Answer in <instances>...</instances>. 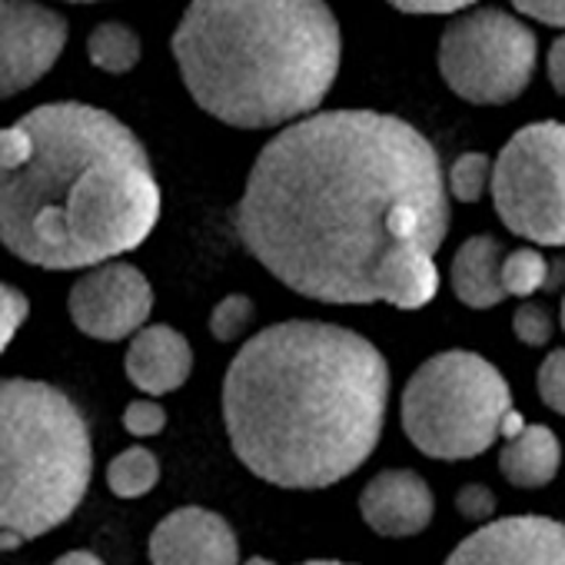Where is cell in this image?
<instances>
[{"label":"cell","mask_w":565,"mask_h":565,"mask_svg":"<svg viewBox=\"0 0 565 565\" xmlns=\"http://www.w3.org/2000/svg\"><path fill=\"white\" fill-rule=\"evenodd\" d=\"M436 512V495L429 482L413 469H386L373 476L360 492L363 522L386 539L419 535Z\"/></svg>","instance_id":"cell-13"},{"label":"cell","mask_w":565,"mask_h":565,"mask_svg":"<svg viewBox=\"0 0 565 565\" xmlns=\"http://www.w3.org/2000/svg\"><path fill=\"white\" fill-rule=\"evenodd\" d=\"M443 565H565V525L548 515H509L466 535Z\"/></svg>","instance_id":"cell-11"},{"label":"cell","mask_w":565,"mask_h":565,"mask_svg":"<svg viewBox=\"0 0 565 565\" xmlns=\"http://www.w3.org/2000/svg\"><path fill=\"white\" fill-rule=\"evenodd\" d=\"M67 313L74 327L100 343L134 340L143 327H150L153 313V287L127 259H110L87 269L67 297Z\"/></svg>","instance_id":"cell-9"},{"label":"cell","mask_w":565,"mask_h":565,"mask_svg":"<svg viewBox=\"0 0 565 565\" xmlns=\"http://www.w3.org/2000/svg\"><path fill=\"white\" fill-rule=\"evenodd\" d=\"M300 565H353V562H340V558H310V562H300Z\"/></svg>","instance_id":"cell-32"},{"label":"cell","mask_w":565,"mask_h":565,"mask_svg":"<svg viewBox=\"0 0 565 565\" xmlns=\"http://www.w3.org/2000/svg\"><path fill=\"white\" fill-rule=\"evenodd\" d=\"M390 363L366 337L320 320L259 330L223 380L236 459L279 489H327L380 446Z\"/></svg>","instance_id":"cell-2"},{"label":"cell","mask_w":565,"mask_h":565,"mask_svg":"<svg viewBox=\"0 0 565 565\" xmlns=\"http://www.w3.org/2000/svg\"><path fill=\"white\" fill-rule=\"evenodd\" d=\"M253 317H256L253 300L233 294V297L220 300L216 310L210 313V333H213V340H220V343H236V340L249 330Z\"/></svg>","instance_id":"cell-21"},{"label":"cell","mask_w":565,"mask_h":565,"mask_svg":"<svg viewBox=\"0 0 565 565\" xmlns=\"http://www.w3.org/2000/svg\"><path fill=\"white\" fill-rule=\"evenodd\" d=\"M140 57H143V41L130 24L104 21L87 34V61L110 77L137 71Z\"/></svg>","instance_id":"cell-17"},{"label":"cell","mask_w":565,"mask_h":565,"mask_svg":"<svg viewBox=\"0 0 565 565\" xmlns=\"http://www.w3.org/2000/svg\"><path fill=\"white\" fill-rule=\"evenodd\" d=\"M157 482H160V459L143 446H130L117 452L107 466V486L117 499H143L147 492H153Z\"/></svg>","instance_id":"cell-18"},{"label":"cell","mask_w":565,"mask_h":565,"mask_svg":"<svg viewBox=\"0 0 565 565\" xmlns=\"http://www.w3.org/2000/svg\"><path fill=\"white\" fill-rule=\"evenodd\" d=\"M67 4H100V0H67Z\"/></svg>","instance_id":"cell-34"},{"label":"cell","mask_w":565,"mask_h":565,"mask_svg":"<svg viewBox=\"0 0 565 565\" xmlns=\"http://www.w3.org/2000/svg\"><path fill=\"white\" fill-rule=\"evenodd\" d=\"M167 426V409L150 399V396H140L134 399L127 409H124V429L137 439H150V436H160Z\"/></svg>","instance_id":"cell-25"},{"label":"cell","mask_w":565,"mask_h":565,"mask_svg":"<svg viewBox=\"0 0 565 565\" xmlns=\"http://www.w3.org/2000/svg\"><path fill=\"white\" fill-rule=\"evenodd\" d=\"M512 333L519 337V343L539 350V347H548V340H552V333H555V323H552V317H548L545 307L525 300V303L512 313Z\"/></svg>","instance_id":"cell-23"},{"label":"cell","mask_w":565,"mask_h":565,"mask_svg":"<svg viewBox=\"0 0 565 565\" xmlns=\"http://www.w3.org/2000/svg\"><path fill=\"white\" fill-rule=\"evenodd\" d=\"M492 203L509 233L565 246V124L539 120L509 137L495 157Z\"/></svg>","instance_id":"cell-8"},{"label":"cell","mask_w":565,"mask_h":565,"mask_svg":"<svg viewBox=\"0 0 565 565\" xmlns=\"http://www.w3.org/2000/svg\"><path fill=\"white\" fill-rule=\"evenodd\" d=\"M163 210L140 137L110 110L57 100L0 130V246L51 269H94L150 239Z\"/></svg>","instance_id":"cell-3"},{"label":"cell","mask_w":565,"mask_h":565,"mask_svg":"<svg viewBox=\"0 0 565 565\" xmlns=\"http://www.w3.org/2000/svg\"><path fill=\"white\" fill-rule=\"evenodd\" d=\"M535 383H539L542 403H545L552 413L565 416V350H552V353L542 360Z\"/></svg>","instance_id":"cell-24"},{"label":"cell","mask_w":565,"mask_h":565,"mask_svg":"<svg viewBox=\"0 0 565 565\" xmlns=\"http://www.w3.org/2000/svg\"><path fill=\"white\" fill-rule=\"evenodd\" d=\"M512 8L535 24L565 31V0H512Z\"/></svg>","instance_id":"cell-27"},{"label":"cell","mask_w":565,"mask_h":565,"mask_svg":"<svg viewBox=\"0 0 565 565\" xmlns=\"http://www.w3.org/2000/svg\"><path fill=\"white\" fill-rule=\"evenodd\" d=\"M28 317H31V300L18 287H11V282H0V356L14 343Z\"/></svg>","instance_id":"cell-22"},{"label":"cell","mask_w":565,"mask_h":565,"mask_svg":"<svg viewBox=\"0 0 565 565\" xmlns=\"http://www.w3.org/2000/svg\"><path fill=\"white\" fill-rule=\"evenodd\" d=\"M236 230L282 287L307 300L423 310L439 294L446 170L429 137L403 117L323 110L259 150Z\"/></svg>","instance_id":"cell-1"},{"label":"cell","mask_w":565,"mask_h":565,"mask_svg":"<svg viewBox=\"0 0 565 565\" xmlns=\"http://www.w3.org/2000/svg\"><path fill=\"white\" fill-rule=\"evenodd\" d=\"M558 466H562V443L542 423L522 426L515 436H509V443L499 452V472L519 489L548 486L558 476Z\"/></svg>","instance_id":"cell-16"},{"label":"cell","mask_w":565,"mask_h":565,"mask_svg":"<svg viewBox=\"0 0 565 565\" xmlns=\"http://www.w3.org/2000/svg\"><path fill=\"white\" fill-rule=\"evenodd\" d=\"M51 565H107L97 552H87V548H74V552H64L61 558H54Z\"/></svg>","instance_id":"cell-30"},{"label":"cell","mask_w":565,"mask_h":565,"mask_svg":"<svg viewBox=\"0 0 565 565\" xmlns=\"http://www.w3.org/2000/svg\"><path fill=\"white\" fill-rule=\"evenodd\" d=\"M243 565H276L273 558H263V555H253V558H246Z\"/></svg>","instance_id":"cell-33"},{"label":"cell","mask_w":565,"mask_h":565,"mask_svg":"<svg viewBox=\"0 0 565 565\" xmlns=\"http://www.w3.org/2000/svg\"><path fill=\"white\" fill-rule=\"evenodd\" d=\"M545 282H548V259L535 246H519V249L505 253V263H502L505 297L529 300L545 287Z\"/></svg>","instance_id":"cell-19"},{"label":"cell","mask_w":565,"mask_h":565,"mask_svg":"<svg viewBox=\"0 0 565 565\" xmlns=\"http://www.w3.org/2000/svg\"><path fill=\"white\" fill-rule=\"evenodd\" d=\"M456 505H459V512H462L466 519H472V522H486V519H492V512H495V495H492V489H489V486L472 482V486L459 489Z\"/></svg>","instance_id":"cell-26"},{"label":"cell","mask_w":565,"mask_h":565,"mask_svg":"<svg viewBox=\"0 0 565 565\" xmlns=\"http://www.w3.org/2000/svg\"><path fill=\"white\" fill-rule=\"evenodd\" d=\"M124 370L127 380L150 399L177 393L193 373L190 340L167 323H150L130 340Z\"/></svg>","instance_id":"cell-14"},{"label":"cell","mask_w":565,"mask_h":565,"mask_svg":"<svg viewBox=\"0 0 565 565\" xmlns=\"http://www.w3.org/2000/svg\"><path fill=\"white\" fill-rule=\"evenodd\" d=\"M170 47L203 114L269 130L313 117L327 100L343 31L327 0H190Z\"/></svg>","instance_id":"cell-4"},{"label":"cell","mask_w":565,"mask_h":565,"mask_svg":"<svg viewBox=\"0 0 565 565\" xmlns=\"http://www.w3.org/2000/svg\"><path fill=\"white\" fill-rule=\"evenodd\" d=\"M509 413L512 390L505 376L469 350L429 356L403 390V429L409 443L443 462L486 452Z\"/></svg>","instance_id":"cell-6"},{"label":"cell","mask_w":565,"mask_h":565,"mask_svg":"<svg viewBox=\"0 0 565 565\" xmlns=\"http://www.w3.org/2000/svg\"><path fill=\"white\" fill-rule=\"evenodd\" d=\"M94 476L84 409L54 383L0 380V529L28 542L64 525Z\"/></svg>","instance_id":"cell-5"},{"label":"cell","mask_w":565,"mask_h":565,"mask_svg":"<svg viewBox=\"0 0 565 565\" xmlns=\"http://www.w3.org/2000/svg\"><path fill=\"white\" fill-rule=\"evenodd\" d=\"M502 243L489 233L469 236L452 256V294L469 310H492L505 300Z\"/></svg>","instance_id":"cell-15"},{"label":"cell","mask_w":565,"mask_h":565,"mask_svg":"<svg viewBox=\"0 0 565 565\" xmlns=\"http://www.w3.org/2000/svg\"><path fill=\"white\" fill-rule=\"evenodd\" d=\"M492 170H495V160H489L486 153L456 157V163L446 173L449 196H456L459 203H479L486 193H492Z\"/></svg>","instance_id":"cell-20"},{"label":"cell","mask_w":565,"mask_h":565,"mask_svg":"<svg viewBox=\"0 0 565 565\" xmlns=\"http://www.w3.org/2000/svg\"><path fill=\"white\" fill-rule=\"evenodd\" d=\"M562 330H565V297H562Z\"/></svg>","instance_id":"cell-35"},{"label":"cell","mask_w":565,"mask_h":565,"mask_svg":"<svg viewBox=\"0 0 565 565\" xmlns=\"http://www.w3.org/2000/svg\"><path fill=\"white\" fill-rule=\"evenodd\" d=\"M535 31L502 8L456 14L439 38V74L446 87L476 107L519 100L535 77Z\"/></svg>","instance_id":"cell-7"},{"label":"cell","mask_w":565,"mask_h":565,"mask_svg":"<svg viewBox=\"0 0 565 565\" xmlns=\"http://www.w3.org/2000/svg\"><path fill=\"white\" fill-rule=\"evenodd\" d=\"M545 71H548V81L552 87L565 97V34L548 47V61H545Z\"/></svg>","instance_id":"cell-29"},{"label":"cell","mask_w":565,"mask_h":565,"mask_svg":"<svg viewBox=\"0 0 565 565\" xmlns=\"http://www.w3.org/2000/svg\"><path fill=\"white\" fill-rule=\"evenodd\" d=\"M147 552L153 565H239L233 525L203 505H180L163 515Z\"/></svg>","instance_id":"cell-12"},{"label":"cell","mask_w":565,"mask_h":565,"mask_svg":"<svg viewBox=\"0 0 565 565\" xmlns=\"http://www.w3.org/2000/svg\"><path fill=\"white\" fill-rule=\"evenodd\" d=\"M28 539L14 529H0V552H18Z\"/></svg>","instance_id":"cell-31"},{"label":"cell","mask_w":565,"mask_h":565,"mask_svg":"<svg viewBox=\"0 0 565 565\" xmlns=\"http://www.w3.org/2000/svg\"><path fill=\"white\" fill-rule=\"evenodd\" d=\"M67 18L41 0H0V100L41 84L67 47Z\"/></svg>","instance_id":"cell-10"},{"label":"cell","mask_w":565,"mask_h":565,"mask_svg":"<svg viewBox=\"0 0 565 565\" xmlns=\"http://www.w3.org/2000/svg\"><path fill=\"white\" fill-rule=\"evenodd\" d=\"M386 4L403 14H466L476 0H386Z\"/></svg>","instance_id":"cell-28"}]
</instances>
